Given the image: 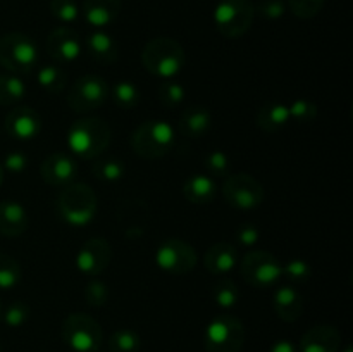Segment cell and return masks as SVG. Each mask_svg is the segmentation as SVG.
Here are the masks:
<instances>
[{
  "label": "cell",
  "mask_w": 353,
  "mask_h": 352,
  "mask_svg": "<svg viewBox=\"0 0 353 352\" xmlns=\"http://www.w3.org/2000/svg\"><path fill=\"white\" fill-rule=\"evenodd\" d=\"M2 311H3V307H2V302H0V321H2Z\"/></svg>",
  "instance_id": "bcb514c9"
},
{
  "label": "cell",
  "mask_w": 353,
  "mask_h": 352,
  "mask_svg": "<svg viewBox=\"0 0 353 352\" xmlns=\"http://www.w3.org/2000/svg\"><path fill=\"white\" fill-rule=\"evenodd\" d=\"M223 195L234 209L252 211L264 202V186L254 176L240 173L228 176L223 186Z\"/></svg>",
  "instance_id": "7c38bea8"
},
{
  "label": "cell",
  "mask_w": 353,
  "mask_h": 352,
  "mask_svg": "<svg viewBox=\"0 0 353 352\" xmlns=\"http://www.w3.org/2000/svg\"><path fill=\"white\" fill-rule=\"evenodd\" d=\"M205 169L210 176H228L230 173V157L223 150H212L205 155Z\"/></svg>",
  "instance_id": "ab89813d"
},
{
  "label": "cell",
  "mask_w": 353,
  "mask_h": 352,
  "mask_svg": "<svg viewBox=\"0 0 353 352\" xmlns=\"http://www.w3.org/2000/svg\"><path fill=\"white\" fill-rule=\"evenodd\" d=\"M176 144L174 128L168 121L150 119L141 123L131 135V147L147 161H157L171 152Z\"/></svg>",
  "instance_id": "277c9868"
},
{
  "label": "cell",
  "mask_w": 353,
  "mask_h": 352,
  "mask_svg": "<svg viewBox=\"0 0 353 352\" xmlns=\"http://www.w3.org/2000/svg\"><path fill=\"white\" fill-rule=\"evenodd\" d=\"M269 352H299V347L290 340H278L271 345Z\"/></svg>",
  "instance_id": "ee69618b"
},
{
  "label": "cell",
  "mask_w": 353,
  "mask_h": 352,
  "mask_svg": "<svg viewBox=\"0 0 353 352\" xmlns=\"http://www.w3.org/2000/svg\"><path fill=\"white\" fill-rule=\"evenodd\" d=\"M30 217L26 209L16 200L0 202V235L7 238L21 237L28 230Z\"/></svg>",
  "instance_id": "ac0fdd59"
},
{
  "label": "cell",
  "mask_w": 353,
  "mask_h": 352,
  "mask_svg": "<svg viewBox=\"0 0 353 352\" xmlns=\"http://www.w3.org/2000/svg\"><path fill=\"white\" fill-rule=\"evenodd\" d=\"M37 79L45 92L57 95V93H61L62 90H64L68 75H65L64 69L59 68V66L48 64V66H41V68L38 69Z\"/></svg>",
  "instance_id": "4316f807"
},
{
  "label": "cell",
  "mask_w": 353,
  "mask_h": 352,
  "mask_svg": "<svg viewBox=\"0 0 353 352\" xmlns=\"http://www.w3.org/2000/svg\"><path fill=\"white\" fill-rule=\"evenodd\" d=\"M255 7L250 0H221L214 9V24L224 38H240L250 30Z\"/></svg>",
  "instance_id": "ba28073f"
},
{
  "label": "cell",
  "mask_w": 353,
  "mask_h": 352,
  "mask_svg": "<svg viewBox=\"0 0 353 352\" xmlns=\"http://www.w3.org/2000/svg\"><path fill=\"white\" fill-rule=\"evenodd\" d=\"M92 173L100 182H119L126 173L121 159H97L92 164Z\"/></svg>",
  "instance_id": "83f0119b"
},
{
  "label": "cell",
  "mask_w": 353,
  "mask_h": 352,
  "mask_svg": "<svg viewBox=\"0 0 353 352\" xmlns=\"http://www.w3.org/2000/svg\"><path fill=\"white\" fill-rule=\"evenodd\" d=\"M7 171L10 173H21L28 168V157L23 154V152H10V154L6 155L3 159V166Z\"/></svg>",
  "instance_id": "b9f144b4"
},
{
  "label": "cell",
  "mask_w": 353,
  "mask_h": 352,
  "mask_svg": "<svg viewBox=\"0 0 353 352\" xmlns=\"http://www.w3.org/2000/svg\"><path fill=\"white\" fill-rule=\"evenodd\" d=\"M109 85L102 76L85 75L71 86L68 93V104L74 113H92L100 109L109 97Z\"/></svg>",
  "instance_id": "8fae6325"
},
{
  "label": "cell",
  "mask_w": 353,
  "mask_h": 352,
  "mask_svg": "<svg viewBox=\"0 0 353 352\" xmlns=\"http://www.w3.org/2000/svg\"><path fill=\"white\" fill-rule=\"evenodd\" d=\"M212 126V114L207 107L192 106L183 110L179 117V131L188 138H202Z\"/></svg>",
  "instance_id": "7402d4cb"
},
{
  "label": "cell",
  "mask_w": 353,
  "mask_h": 352,
  "mask_svg": "<svg viewBox=\"0 0 353 352\" xmlns=\"http://www.w3.org/2000/svg\"><path fill=\"white\" fill-rule=\"evenodd\" d=\"M26 95V85L16 75H0V106H14Z\"/></svg>",
  "instance_id": "484cf974"
},
{
  "label": "cell",
  "mask_w": 353,
  "mask_h": 352,
  "mask_svg": "<svg viewBox=\"0 0 353 352\" xmlns=\"http://www.w3.org/2000/svg\"><path fill=\"white\" fill-rule=\"evenodd\" d=\"M6 131L16 140H31L41 130V117L28 106L14 107L6 117Z\"/></svg>",
  "instance_id": "2e32d148"
},
{
  "label": "cell",
  "mask_w": 353,
  "mask_h": 352,
  "mask_svg": "<svg viewBox=\"0 0 353 352\" xmlns=\"http://www.w3.org/2000/svg\"><path fill=\"white\" fill-rule=\"evenodd\" d=\"M30 306L23 300H16V302L9 304L6 311H2V321L10 328H19L30 320Z\"/></svg>",
  "instance_id": "836d02e7"
},
{
  "label": "cell",
  "mask_w": 353,
  "mask_h": 352,
  "mask_svg": "<svg viewBox=\"0 0 353 352\" xmlns=\"http://www.w3.org/2000/svg\"><path fill=\"white\" fill-rule=\"evenodd\" d=\"M324 3H326V0H286V6L290 7V10L302 19H310V17L317 16Z\"/></svg>",
  "instance_id": "8d00e7d4"
},
{
  "label": "cell",
  "mask_w": 353,
  "mask_h": 352,
  "mask_svg": "<svg viewBox=\"0 0 353 352\" xmlns=\"http://www.w3.org/2000/svg\"><path fill=\"white\" fill-rule=\"evenodd\" d=\"M196 262L195 248L181 238H168L155 251V264L168 275H188L195 269Z\"/></svg>",
  "instance_id": "30bf717a"
},
{
  "label": "cell",
  "mask_w": 353,
  "mask_h": 352,
  "mask_svg": "<svg viewBox=\"0 0 353 352\" xmlns=\"http://www.w3.org/2000/svg\"><path fill=\"white\" fill-rule=\"evenodd\" d=\"M50 12L61 23H74L79 17L78 3L74 0H50Z\"/></svg>",
  "instance_id": "e575fe53"
},
{
  "label": "cell",
  "mask_w": 353,
  "mask_h": 352,
  "mask_svg": "<svg viewBox=\"0 0 353 352\" xmlns=\"http://www.w3.org/2000/svg\"><path fill=\"white\" fill-rule=\"evenodd\" d=\"M259 228L254 226V224H243V226L238 230L236 233V240L238 244L245 245V247H250V245H255L259 242Z\"/></svg>",
  "instance_id": "7bdbcfd3"
},
{
  "label": "cell",
  "mask_w": 353,
  "mask_h": 352,
  "mask_svg": "<svg viewBox=\"0 0 353 352\" xmlns=\"http://www.w3.org/2000/svg\"><path fill=\"white\" fill-rule=\"evenodd\" d=\"M272 307L279 320L293 323L303 313V299L299 290L292 285H281L276 289L272 297Z\"/></svg>",
  "instance_id": "d6986e66"
},
{
  "label": "cell",
  "mask_w": 353,
  "mask_h": 352,
  "mask_svg": "<svg viewBox=\"0 0 353 352\" xmlns=\"http://www.w3.org/2000/svg\"><path fill=\"white\" fill-rule=\"evenodd\" d=\"M245 344V326L236 316L219 314L205 328L203 345L207 352H240Z\"/></svg>",
  "instance_id": "52a82bcc"
},
{
  "label": "cell",
  "mask_w": 353,
  "mask_h": 352,
  "mask_svg": "<svg viewBox=\"0 0 353 352\" xmlns=\"http://www.w3.org/2000/svg\"><path fill=\"white\" fill-rule=\"evenodd\" d=\"M203 264H205L207 271L212 273V275H228V273L233 271L238 264L236 247L228 244V242H217V244H214L212 247L205 252Z\"/></svg>",
  "instance_id": "44dd1931"
},
{
  "label": "cell",
  "mask_w": 353,
  "mask_h": 352,
  "mask_svg": "<svg viewBox=\"0 0 353 352\" xmlns=\"http://www.w3.org/2000/svg\"><path fill=\"white\" fill-rule=\"evenodd\" d=\"M112 131L100 117L74 121L68 131V147L79 159H97L109 147Z\"/></svg>",
  "instance_id": "7a4b0ae2"
},
{
  "label": "cell",
  "mask_w": 353,
  "mask_h": 352,
  "mask_svg": "<svg viewBox=\"0 0 353 352\" xmlns=\"http://www.w3.org/2000/svg\"><path fill=\"white\" fill-rule=\"evenodd\" d=\"M255 123L264 133H276L290 123L288 106L281 102H268L257 110Z\"/></svg>",
  "instance_id": "d4e9b609"
},
{
  "label": "cell",
  "mask_w": 353,
  "mask_h": 352,
  "mask_svg": "<svg viewBox=\"0 0 353 352\" xmlns=\"http://www.w3.org/2000/svg\"><path fill=\"white\" fill-rule=\"evenodd\" d=\"M345 352H352V347L348 345V347H345Z\"/></svg>",
  "instance_id": "7dc6e473"
},
{
  "label": "cell",
  "mask_w": 353,
  "mask_h": 352,
  "mask_svg": "<svg viewBox=\"0 0 353 352\" xmlns=\"http://www.w3.org/2000/svg\"><path fill=\"white\" fill-rule=\"evenodd\" d=\"M121 14V0H85L83 16L95 30L110 26Z\"/></svg>",
  "instance_id": "ffe728a7"
},
{
  "label": "cell",
  "mask_w": 353,
  "mask_h": 352,
  "mask_svg": "<svg viewBox=\"0 0 353 352\" xmlns=\"http://www.w3.org/2000/svg\"><path fill=\"white\" fill-rule=\"evenodd\" d=\"M85 300L92 307L105 306L109 300V286L99 280H92L85 286Z\"/></svg>",
  "instance_id": "f35d334b"
},
{
  "label": "cell",
  "mask_w": 353,
  "mask_h": 352,
  "mask_svg": "<svg viewBox=\"0 0 353 352\" xmlns=\"http://www.w3.org/2000/svg\"><path fill=\"white\" fill-rule=\"evenodd\" d=\"M212 297L219 307H223V309H233L238 304V300H240V289H238V285L233 280H219L214 285Z\"/></svg>",
  "instance_id": "4dcf8cb0"
},
{
  "label": "cell",
  "mask_w": 353,
  "mask_h": 352,
  "mask_svg": "<svg viewBox=\"0 0 353 352\" xmlns=\"http://www.w3.org/2000/svg\"><path fill=\"white\" fill-rule=\"evenodd\" d=\"M23 280V269L21 264L9 254L0 252V289L10 290L17 286Z\"/></svg>",
  "instance_id": "f1b7e54d"
},
{
  "label": "cell",
  "mask_w": 353,
  "mask_h": 352,
  "mask_svg": "<svg viewBox=\"0 0 353 352\" xmlns=\"http://www.w3.org/2000/svg\"><path fill=\"white\" fill-rule=\"evenodd\" d=\"M86 50H88L90 57L102 64H112L119 57L116 40L103 30H95L86 37Z\"/></svg>",
  "instance_id": "603a6c76"
},
{
  "label": "cell",
  "mask_w": 353,
  "mask_h": 352,
  "mask_svg": "<svg viewBox=\"0 0 353 352\" xmlns=\"http://www.w3.org/2000/svg\"><path fill=\"white\" fill-rule=\"evenodd\" d=\"M38 62V47L28 35L7 33L0 38V66L14 75H28Z\"/></svg>",
  "instance_id": "5b68a950"
},
{
  "label": "cell",
  "mask_w": 353,
  "mask_h": 352,
  "mask_svg": "<svg viewBox=\"0 0 353 352\" xmlns=\"http://www.w3.org/2000/svg\"><path fill=\"white\" fill-rule=\"evenodd\" d=\"M141 347L140 335L130 328H121L116 330L109 338L110 352H138Z\"/></svg>",
  "instance_id": "f546056e"
},
{
  "label": "cell",
  "mask_w": 353,
  "mask_h": 352,
  "mask_svg": "<svg viewBox=\"0 0 353 352\" xmlns=\"http://www.w3.org/2000/svg\"><path fill=\"white\" fill-rule=\"evenodd\" d=\"M183 193L192 204L203 206L212 202L217 193V185L212 176L192 175L183 183Z\"/></svg>",
  "instance_id": "cb8c5ba5"
},
{
  "label": "cell",
  "mask_w": 353,
  "mask_h": 352,
  "mask_svg": "<svg viewBox=\"0 0 353 352\" xmlns=\"http://www.w3.org/2000/svg\"><path fill=\"white\" fill-rule=\"evenodd\" d=\"M240 273L255 289H271L283 278V264L268 251H252L241 259Z\"/></svg>",
  "instance_id": "9c48e42d"
},
{
  "label": "cell",
  "mask_w": 353,
  "mask_h": 352,
  "mask_svg": "<svg viewBox=\"0 0 353 352\" xmlns=\"http://www.w3.org/2000/svg\"><path fill=\"white\" fill-rule=\"evenodd\" d=\"M57 213L72 226H86L97 214V195L86 183H69L57 197Z\"/></svg>",
  "instance_id": "3957f363"
},
{
  "label": "cell",
  "mask_w": 353,
  "mask_h": 352,
  "mask_svg": "<svg viewBox=\"0 0 353 352\" xmlns=\"http://www.w3.org/2000/svg\"><path fill=\"white\" fill-rule=\"evenodd\" d=\"M141 64L150 75L161 79H172L183 71L186 54L179 41L169 37L152 38L141 52Z\"/></svg>",
  "instance_id": "6da1fadb"
},
{
  "label": "cell",
  "mask_w": 353,
  "mask_h": 352,
  "mask_svg": "<svg viewBox=\"0 0 353 352\" xmlns=\"http://www.w3.org/2000/svg\"><path fill=\"white\" fill-rule=\"evenodd\" d=\"M62 340L72 352H97L102 345V328L95 317L72 313L62 323Z\"/></svg>",
  "instance_id": "8992f818"
},
{
  "label": "cell",
  "mask_w": 353,
  "mask_h": 352,
  "mask_svg": "<svg viewBox=\"0 0 353 352\" xmlns=\"http://www.w3.org/2000/svg\"><path fill=\"white\" fill-rule=\"evenodd\" d=\"M159 100L168 109H174L185 102V86L176 79H164L159 86Z\"/></svg>",
  "instance_id": "d6a6232c"
},
{
  "label": "cell",
  "mask_w": 353,
  "mask_h": 352,
  "mask_svg": "<svg viewBox=\"0 0 353 352\" xmlns=\"http://www.w3.org/2000/svg\"><path fill=\"white\" fill-rule=\"evenodd\" d=\"M47 50L57 64H71L81 55V41L71 28H55L47 38Z\"/></svg>",
  "instance_id": "5bb4252c"
},
{
  "label": "cell",
  "mask_w": 353,
  "mask_h": 352,
  "mask_svg": "<svg viewBox=\"0 0 353 352\" xmlns=\"http://www.w3.org/2000/svg\"><path fill=\"white\" fill-rule=\"evenodd\" d=\"M40 175L47 185L62 188L74 182L76 175H78V164L71 155L64 154V152H55L41 162Z\"/></svg>",
  "instance_id": "9a60e30c"
},
{
  "label": "cell",
  "mask_w": 353,
  "mask_h": 352,
  "mask_svg": "<svg viewBox=\"0 0 353 352\" xmlns=\"http://www.w3.org/2000/svg\"><path fill=\"white\" fill-rule=\"evenodd\" d=\"M112 261V247L105 238H90L76 254V268L86 276H99Z\"/></svg>",
  "instance_id": "4fadbf2b"
},
{
  "label": "cell",
  "mask_w": 353,
  "mask_h": 352,
  "mask_svg": "<svg viewBox=\"0 0 353 352\" xmlns=\"http://www.w3.org/2000/svg\"><path fill=\"white\" fill-rule=\"evenodd\" d=\"M283 276L293 283H303L312 276V266L303 259H292L283 264Z\"/></svg>",
  "instance_id": "d590c367"
},
{
  "label": "cell",
  "mask_w": 353,
  "mask_h": 352,
  "mask_svg": "<svg viewBox=\"0 0 353 352\" xmlns=\"http://www.w3.org/2000/svg\"><path fill=\"white\" fill-rule=\"evenodd\" d=\"M290 119H295L299 123H312L317 117V106L310 100L299 99L288 106Z\"/></svg>",
  "instance_id": "74e56055"
},
{
  "label": "cell",
  "mask_w": 353,
  "mask_h": 352,
  "mask_svg": "<svg viewBox=\"0 0 353 352\" xmlns=\"http://www.w3.org/2000/svg\"><path fill=\"white\" fill-rule=\"evenodd\" d=\"M341 335L330 324H319L310 328L300 338L299 352H340Z\"/></svg>",
  "instance_id": "e0dca14e"
},
{
  "label": "cell",
  "mask_w": 353,
  "mask_h": 352,
  "mask_svg": "<svg viewBox=\"0 0 353 352\" xmlns=\"http://www.w3.org/2000/svg\"><path fill=\"white\" fill-rule=\"evenodd\" d=\"M109 95H112L114 104L121 109H133L140 102V90L131 81L116 83Z\"/></svg>",
  "instance_id": "1f68e13d"
},
{
  "label": "cell",
  "mask_w": 353,
  "mask_h": 352,
  "mask_svg": "<svg viewBox=\"0 0 353 352\" xmlns=\"http://www.w3.org/2000/svg\"><path fill=\"white\" fill-rule=\"evenodd\" d=\"M3 183V168H2V164H0V185H2Z\"/></svg>",
  "instance_id": "f6af8a7d"
},
{
  "label": "cell",
  "mask_w": 353,
  "mask_h": 352,
  "mask_svg": "<svg viewBox=\"0 0 353 352\" xmlns=\"http://www.w3.org/2000/svg\"><path fill=\"white\" fill-rule=\"evenodd\" d=\"M257 10L264 19L268 21H276L279 17H283V14L286 12V2L285 0H261L257 3Z\"/></svg>",
  "instance_id": "60d3db41"
}]
</instances>
